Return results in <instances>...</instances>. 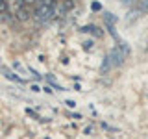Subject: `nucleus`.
I'll return each instance as SVG.
<instances>
[{"instance_id":"obj_3","label":"nucleus","mask_w":148,"mask_h":139,"mask_svg":"<svg viewBox=\"0 0 148 139\" xmlns=\"http://www.w3.org/2000/svg\"><path fill=\"white\" fill-rule=\"evenodd\" d=\"M63 104L67 106L69 109H76V108H78V104H76V102H74V100H71V98H67V100L63 102Z\"/></svg>"},{"instance_id":"obj_5","label":"nucleus","mask_w":148,"mask_h":139,"mask_svg":"<svg viewBox=\"0 0 148 139\" xmlns=\"http://www.w3.org/2000/svg\"><path fill=\"white\" fill-rule=\"evenodd\" d=\"M43 91L46 93V95H54V87L52 85H43Z\"/></svg>"},{"instance_id":"obj_6","label":"nucleus","mask_w":148,"mask_h":139,"mask_svg":"<svg viewBox=\"0 0 148 139\" xmlns=\"http://www.w3.org/2000/svg\"><path fill=\"white\" fill-rule=\"evenodd\" d=\"M83 132H85V136H92V133H95V128H92V126H85Z\"/></svg>"},{"instance_id":"obj_4","label":"nucleus","mask_w":148,"mask_h":139,"mask_svg":"<svg viewBox=\"0 0 148 139\" xmlns=\"http://www.w3.org/2000/svg\"><path fill=\"white\" fill-rule=\"evenodd\" d=\"M30 91L32 93H41V91H43V87H41L39 83H34V82H32L30 83Z\"/></svg>"},{"instance_id":"obj_8","label":"nucleus","mask_w":148,"mask_h":139,"mask_svg":"<svg viewBox=\"0 0 148 139\" xmlns=\"http://www.w3.org/2000/svg\"><path fill=\"white\" fill-rule=\"evenodd\" d=\"M92 45H95L92 41H85V43H83V48H87V50H89V48H92Z\"/></svg>"},{"instance_id":"obj_2","label":"nucleus","mask_w":148,"mask_h":139,"mask_svg":"<svg viewBox=\"0 0 148 139\" xmlns=\"http://www.w3.org/2000/svg\"><path fill=\"white\" fill-rule=\"evenodd\" d=\"M26 115H28V117H34L35 120H48L46 117H43V115H39V113H37V111L30 109V108H26Z\"/></svg>"},{"instance_id":"obj_1","label":"nucleus","mask_w":148,"mask_h":139,"mask_svg":"<svg viewBox=\"0 0 148 139\" xmlns=\"http://www.w3.org/2000/svg\"><path fill=\"white\" fill-rule=\"evenodd\" d=\"M35 19L39 22H48L52 21V19L58 15V9H56V6H46V4H37L35 8Z\"/></svg>"},{"instance_id":"obj_9","label":"nucleus","mask_w":148,"mask_h":139,"mask_svg":"<svg viewBox=\"0 0 148 139\" xmlns=\"http://www.w3.org/2000/svg\"><path fill=\"white\" fill-rule=\"evenodd\" d=\"M74 91H83V87L80 85V83H76V85H74Z\"/></svg>"},{"instance_id":"obj_7","label":"nucleus","mask_w":148,"mask_h":139,"mask_svg":"<svg viewBox=\"0 0 148 139\" xmlns=\"http://www.w3.org/2000/svg\"><path fill=\"white\" fill-rule=\"evenodd\" d=\"M69 115H71L74 120H82V119H83V115H82V113H69Z\"/></svg>"}]
</instances>
